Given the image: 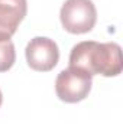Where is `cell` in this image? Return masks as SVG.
Masks as SVG:
<instances>
[{
    "label": "cell",
    "mask_w": 123,
    "mask_h": 124,
    "mask_svg": "<svg viewBox=\"0 0 123 124\" xmlns=\"http://www.w3.org/2000/svg\"><path fill=\"white\" fill-rule=\"evenodd\" d=\"M16 61V51L12 39L0 38V72L9 71Z\"/></svg>",
    "instance_id": "cell-6"
},
{
    "label": "cell",
    "mask_w": 123,
    "mask_h": 124,
    "mask_svg": "<svg viewBox=\"0 0 123 124\" xmlns=\"http://www.w3.org/2000/svg\"><path fill=\"white\" fill-rule=\"evenodd\" d=\"M62 28L68 33H88L97 22V10L91 0H65L60 12Z\"/></svg>",
    "instance_id": "cell-3"
},
{
    "label": "cell",
    "mask_w": 123,
    "mask_h": 124,
    "mask_svg": "<svg viewBox=\"0 0 123 124\" xmlns=\"http://www.w3.org/2000/svg\"><path fill=\"white\" fill-rule=\"evenodd\" d=\"M28 12L26 0H0V38H12Z\"/></svg>",
    "instance_id": "cell-5"
},
{
    "label": "cell",
    "mask_w": 123,
    "mask_h": 124,
    "mask_svg": "<svg viewBox=\"0 0 123 124\" xmlns=\"http://www.w3.org/2000/svg\"><path fill=\"white\" fill-rule=\"evenodd\" d=\"M1 102H3V94L0 91V107H1Z\"/></svg>",
    "instance_id": "cell-7"
},
{
    "label": "cell",
    "mask_w": 123,
    "mask_h": 124,
    "mask_svg": "<svg viewBox=\"0 0 123 124\" xmlns=\"http://www.w3.org/2000/svg\"><path fill=\"white\" fill-rule=\"evenodd\" d=\"M25 56L33 71L48 72L54 69L60 61V49L55 40L45 36H36L26 45Z\"/></svg>",
    "instance_id": "cell-4"
},
{
    "label": "cell",
    "mask_w": 123,
    "mask_h": 124,
    "mask_svg": "<svg viewBox=\"0 0 123 124\" xmlns=\"http://www.w3.org/2000/svg\"><path fill=\"white\" fill-rule=\"evenodd\" d=\"M68 62L70 66L84 69L90 75L117 77L123 69L122 48L116 42L84 40L72 46Z\"/></svg>",
    "instance_id": "cell-1"
},
{
    "label": "cell",
    "mask_w": 123,
    "mask_h": 124,
    "mask_svg": "<svg viewBox=\"0 0 123 124\" xmlns=\"http://www.w3.org/2000/svg\"><path fill=\"white\" fill-rule=\"evenodd\" d=\"M93 87V75L87 71L68 66L62 69L55 79L57 97L68 104H75L88 97Z\"/></svg>",
    "instance_id": "cell-2"
}]
</instances>
